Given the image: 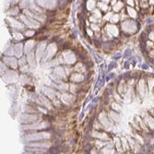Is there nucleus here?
<instances>
[{
    "mask_svg": "<svg viewBox=\"0 0 154 154\" xmlns=\"http://www.w3.org/2000/svg\"><path fill=\"white\" fill-rule=\"evenodd\" d=\"M153 15H154V9H153Z\"/></svg>",
    "mask_w": 154,
    "mask_h": 154,
    "instance_id": "obj_1",
    "label": "nucleus"
}]
</instances>
